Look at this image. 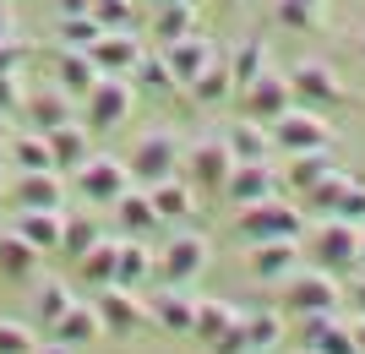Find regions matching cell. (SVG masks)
Segmentation results:
<instances>
[{
	"label": "cell",
	"instance_id": "1",
	"mask_svg": "<svg viewBox=\"0 0 365 354\" xmlns=\"http://www.w3.org/2000/svg\"><path fill=\"white\" fill-rule=\"evenodd\" d=\"M235 234H240L245 246H257V240H300L305 213L294 202H284V197H262V202H251V207H240Z\"/></svg>",
	"mask_w": 365,
	"mask_h": 354
},
{
	"label": "cell",
	"instance_id": "2",
	"mask_svg": "<svg viewBox=\"0 0 365 354\" xmlns=\"http://www.w3.org/2000/svg\"><path fill=\"white\" fill-rule=\"evenodd\" d=\"M180 158H185V142L169 131V125H153L148 137L131 147V180H169V175H180Z\"/></svg>",
	"mask_w": 365,
	"mask_h": 354
},
{
	"label": "cell",
	"instance_id": "3",
	"mask_svg": "<svg viewBox=\"0 0 365 354\" xmlns=\"http://www.w3.org/2000/svg\"><path fill=\"white\" fill-rule=\"evenodd\" d=\"M131 104H137V88L125 77H98L82 93V125L88 131H115V125H125Z\"/></svg>",
	"mask_w": 365,
	"mask_h": 354
},
{
	"label": "cell",
	"instance_id": "4",
	"mask_svg": "<svg viewBox=\"0 0 365 354\" xmlns=\"http://www.w3.org/2000/svg\"><path fill=\"white\" fill-rule=\"evenodd\" d=\"M267 137H273V153H311V147H333V125L322 120L317 109H284L273 125H267Z\"/></svg>",
	"mask_w": 365,
	"mask_h": 354
},
{
	"label": "cell",
	"instance_id": "5",
	"mask_svg": "<svg viewBox=\"0 0 365 354\" xmlns=\"http://www.w3.org/2000/svg\"><path fill=\"white\" fill-rule=\"evenodd\" d=\"M235 98H240V120H257V125H273L278 115L294 104L284 71H257L245 88H235Z\"/></svg>",
	"mask_w": 365,
	"mask_h": 354
},
{
	"label": "cell",
	"instance_id": "6",
	"mask_svg": "<svg viewBox=\"0 0 365 354\" xmlns=\"http://www.w3.org/2000/svg\"><path fill=\"white\" fill-rule=\"evenodd\" d=\"M131 164L125 158H109V153H88V164L76 170V191L88 202H98V207H115V202L131 191Z\"/></svg>",
	"mask_w": 365,
	"mask_h": 354
},
{
	"label": "cell",
	"instance_id": "7",
	"mask_svg": "<svg viewBox=\"0 0 365 354\" xmlns=\"http://www.w3.org/2000/svg\"><path fill=\"white\" fill-rule=\"evenodd\" d=\"M311 256L322 262V273H349V267H360V224L327 218V224L311 234Z\"/></svg>",
	"mask_w": 365,
	"mask_h": 354
},
{
	"label": "cell",
	"instance_id": "8",
	"mask_svg": "<svg viewBox=\"0 0 365 354\" xmlns=\"http://www.w3.org/2000/svg\"><path fill=\"white\" fill-rule=\"evenodd\" d=\"M278 289H284V306H289L294 316H317V311H333L338 300H344L333 273H289Z\"/></svg>",
	"mask_w": 365,
	"mask_h": 354
},
{
	"label": "cell",
	"instance_id": "9",
	"mask_svg": "<svg viewBox=\"0 0 365 354\" xmlns=\"http://www.w3.org/2000/svg\"><path fill=\"white\" fill-rule=\"evenodd\" d=\"M289 93L300 98V104H311V109H333V104H344L349 98V88H344V77H338L327 61H300L289 71Z\"/></svg>",
	"mask_w": 365,
	"mask_h": 354
},
{
	"label": "cell",
	"instance_id": "10",
	"mask_svg": "<svg viewBox=\"0 0 365 354\" xmlns=\"http://www.w3.org/2000/svg\"><path fill=\"white\" fill-rule=\"evenodd\" d=\"M207 262H213V246H207V234H175L164 246V278L175 283V289H185V283H197L202 273H207Z\"/></svg>",
	"mask_w": 365,
	"mask_h": 354
},
{
	"label": "cell",
	"instance_id": "11",
	"mask_svg": "<svg viewBox=\"0 0 365 354\" xmlns=\"http://www.w3.org/2000/svg\"><path fill=\"white\" fill-rule=\"evenodd\" d=\"M185 175L197 185H207V191H224V180H229V170H235V153H229V142L224 137H197L191 147H185Z\"/></svg>",
	"mask_w": 365,
	"mask_h": 354
},
{
	"label": "cell",
	"instance_id": "12",
	"mask_svg": "<svg viewBox=\"0 0 365 354\" xmlns=\"http://www.w3.org/2000/svg\"><path fill=\"white\" fill-rule=\"evenodd\" d=\"M158 55H164V66H169V77H175V88H191V82H197L202 71L213 66L218 49H213V38H207V33H185V38L164 44Z\"/></svg>",
	"mask_w": 365,
	"mask_h": 354
},
{
	"label": "cell",
	"instance_id": "13",
	"mask_svg": "<svg viewBox=\"0 0 365 354\" xmlns=\"http://www.w3.org/2000/svg\"><path fill=\"white\" fill-rule=\"evenodd\" d=\"M93 311H98L104 333H120V338H125V333H137V327L148 322V300H137L125 283H104L98 300H93Z\"/></svg>",
	"mask_w": 365,
	"mask_h": 354
},
{
	"label": "cell",
	"instance_id": "14",
	"mask_svg": "<svg viewBox=\"0 0 365 354\" xmlns=\"http://www.w3.org/2000/svg\"><path fill=\"white\" fill-rule=\"evenodd\" d=\"M88 61L98 66V77H131V66L142 61V38L137 33H98L88 44Z\"/></svg>",
	"mask_w": 365,
	"mask_h": 354
},
{
	"label": "cell",
	"instance_id": "15",
	"mask_svg": "<svg viewBox=\"0 0 365 354\" xmlns=\"http://www.w3.org/2000/svg\"><path fill=\"white\" fill-rule=\"evenodd\" d=\"M93 131L82 120H61V125H49L44 131V142H49V164H55V175H76L82 164H88V153H93Z\"/></svg>",
	"mask_w": 365,
	"mask_h": 354
},
{
	"label": "cell",
	"instance_id": "16",
	"mask_svg": "<svg viewBox=\"0 0 365 354\" xmlns=\"http://www.w3.org/2000/svg\"><path fill=\"white\" fill-rule=\"evenodd\" d=\"M6 197H11L16 207H44V213H66V185H61V175H55V170L16 175Z\"/></svg>",
	"mask_w": 365,
	"mask_h": 354
},
{
	"label": "cell",
	"instance_id": "17",
	"mask_svg": "<svg viewBox=\"0 0 365 354\" xmlns=\"http://www.w3.org/2000/svg\"><path fill=\"white\" fill-rule=\"evenodd\" d=\"M300 267V240H257L251 246V278L257 283H284Z\"/></svg>",
	"mask_w": 365,
	"mask_h": 354
},
{
	"label": "cell",
	"instance_id": "18",
	"mask_svg": "<svg viewBox=\"0 0 365 354\" xmlns=\"http://www.w3.org/2000/svg\"><path fill=\"white\" fill-rule=\"evenodd\" d=\"M224 191H229L235 207H251V202H262V197H278V175L267 170V158H257V164H235L229 180H224Z\"/></svg>",
	"mask_w": 365,
	"mask_h": 354
},
{
	"label": "cell",
	"instance_id": "19",
	"mask_svg": "<svg viewBox=\"0 0 365 354\" xmlns=\"http://www.w3.org/2000/svg\"><path fill=\"white\" fill-rule=\"evenodd\" d=\"M300 338L311 354H360L349 338V327L333 322V311H317V316H300Z\"/></svg>",
	"mask_w": 365,
	"mask_h": 354
},
{
	"label": "cell",
	"instance_id": "20",
	"mask_svg": "<svg viewBox=\"0 0 365 354\" xmlns=\"http://www.w3.org/2000/svg\"><path fill=\"white\" fill-rule=\"evenodd\" d=\"M22 115H28L33 131H49V125L71 120V98H66L61 82H49V88H28V93H22Z\"/></svg>",
	"mask_w": 365,
	"mask_h": 354
},
{
	"label": "cell",
	"instance_id": "21",
	"mask_svg": "<svg viewBox=\"0 0 365 354\" xmlns=\"http://www.w3.org/2000/svg\"><path fill=\"white\" fill-rule=\"evenodd\" d=\"M38 256H44V251L28 246L16 229L0 234V278H6V283H38Z\"/></svg>",
	"mask_w": 365,
	"mask_h": 354
},
{
	"label": "cell",
	"instance_id": "22",
	"mask_svg": "<svg viewBox=\"0 0 365 354\" xmlns=\"http://www.w3.org/2000/svg\"><path fill=\"white\" fill-rule=\"evenodd\" d=\"M49 338L66 343V349H88L93 338H104V322H98V311H93V306L71 300V306H66V316L49 327Z\"/></svg>",
	"mask_w": 365,
	"mask_h": 354
},
{
	"label": "cell",
	"instance_id": "23",
	"mask_svg": "<svg viewBox=\"0 0 365 354\" xmlns=\"http://www.w3.org/2000/svg\"><path fill=\"white\" fill-rule=\"evenodd\" d=\"M28 246L38 251H61V229H66V213H44V207H16V224H11Z\"/></svg>",
	"mask_w": 365,
	"mask_h": 354
},
{
	"label": "cell",
	"instance_id": "24",
	"mask_svg": "<svg viewBox=\"0 0 365 354\" xmlns=\"http://www.w3.org/2000/svg\"><path fill=\"white\" fill-rule=\"evenodd\" d=\"M327 170H338V164H333V147H311V153H289V158H284V185L305 197V191H311V185H317Z\"/></svg>",
	"mask_w": 365,
	"mask_h": 354
},
{
	"label": "cell",
	"instance_id": "25",
	"mask_svg": "<svg viewBox=\"0 0 365 354\" xmlns=\"http://www.w3.org/2000/svg\"><path fill=\"white\" fill-rule=\"evenodd\" d=\"M224 142H229V153H235V164H257V158H273V137H267V125H257V120L229 125Z\"/></svg>",
	"mask_w": 365,
	"mask_h": 354
},
{
	"label": "cell",
	"instance_id": "26",
	"mask_svg": "<svg viewBox=\"0 0 365 354\" xmlns=\"http://www.w3.org/2000/svg\"><path fill=\"white\" fill-rule=\"evenodd\" d=\"M191 311H197V300H185L175 283H169V289H158V294L148 300V316H153L158 327H169V333H191Z\"/></svg>",
	"mask_w": 365,
	"mask_h": 354
},
{
	"label": "cell",
	"instance_id": "27",
	"mask_svg": "<svg viewBox=\"0 0 365 354\" xmlns=\"http://www.w3.org/2000/svg\"><path fill=\"white\" fill-rule=\"evenodd\" d=\"M6 164H11L16 175L55 170V164H49V142H44V131H22V137H6Z\"/></svg>",
	"mask_w": 365,
	"mask_h": 354
},
{
	"label": "cell",
	"instance_id": "28",
	"mask_svg": "<svg viewBox=\"0 0 365 354\" xmlns=\"http://www.w3.org/2000/svg\"><path fill=\"white\" fill-rule=\"evenodd\" d=\"M55 77H61L66 98H82V93L98 82V66L88 61V49H61V55H55Z\"/></svg>",
	"mask_w": 365,
	"mask_h": 354
},
{
	"label": "cell",
	"instance_id": "29",
	"mask_svg": "<svg viewBox=\"0 0 365 354\" xmlns=\"http://www.w3.org/2000/svg\"><path fill=\"white\" fill-rule=\"evenodd\" d=\"M185 33H197V6H185V0L153 6V38H158V44H175Z\"/></svg>",
	"mask_w": 365,
	"mask_h": 354
},
{
	"label": "cell",
	"instance_id": "30",
	"mask_svg": "<svg viewBox=\"0 0 365 354\" xmlns=\"http://www.w3.org/2000/svg\"><path fill=\"white\" fill-rule=\"evenodd\" d=\"M153 278V256L142 240H115V283H125V289H137V283H148Z\"/></svg>",
	"mask_w": 365,
	"mask_h": 354
},
{
	"label": "cell",
	"instance_id": "31",
	"mask_svg": "<svg viewBox=\"0 0 365 354\" xmlns=\"http://www.w3.org/2000/svg\"><path fill=\"white\" fill-rule=\"evenodd\" d=\"M240 333H245V343H251V354H262V349H273V343L284 338V316L267 311V306L240 311Z\"/></svg>",
	"mask_w": 365,
	"mask_h": 354
},
{
	"label": "cell",
	"instance_id": "32",
	"mask_svg": "<svg viewBox=\"0 0 365 354\" xmlns=\"http://www.w3.org/2000/svg\"><path fill=\"white\" fill-rule=\"evenodd\" d=\"M76 278L82 283H93V289H104V283H115V240H98V246H88L82 256H76Z\"/></svg>",
	"mask_w": 365,
	"mask_h": 354
},
{
	"label": "cell",
	"instance_id": "33",
	"mask_svg": "<svg viewBox=\"0 0 365 354\" xmlns=\"http://www.w3.org/2000/svg\"><path fill=\"white\" fill-rule=\"evenodd\" d=\"M71 300H76V294L66 289L61 278H38V289H33V316H38V327H55Z\"/></svg>",
	"mask_w": 365,
	"mask_h": 354
},
{
	"label": "cell",
	"instance_id": "34",
	"mask_svg": "<svg viewBox=\"0 0 365 354\" xmlns=\"http://www.w3.org/2000/svg\"><path fill=\"white\" fill-rule=\"evenodd\" d=\"M191 98H197V104H207V109H218L224 98H235V77H229V61H218V55H213V66H207V71L191 82Z\"/></svg>",
	"mask_w": 365,
	"mask_h": 354
},
{
	"label": "cell",
	"instance_id": "35",
	"mask_svg": "<svg viewBox=\"0 0 365 354\" xmlns=\"http://www.w3.org/2000/svg\"><path fill=\"white\" fill-rule=\"evenodd\" d=\"M273 16H278L289 33H317L322 22H327V0H278Z\"/></svg>",
	"mask_w": 365,
	"mask_h": 354
},
{
	"label": "cell",
	"instance_id": "36",
	"mask_svg": "<svg viewBox=\"0 0 365 354\" xmlns=\"http://www.w3.org/2000/svg\"><path fill=\"white\" fill-rule=\"evenodd\" d=\"M148 202H153V213H158V218H185V213H191V191H185L180 175L153 180V185H148Z\"/></svg>",
	"mask_w": 365,
	"mask_h": 354
},
{
	"label": "cell",
	"instance_id": "37",
	"mask_svg": "<svg viewBox=\"0 0 365 354\" xmlns=\"http://www.w3.org/2000/svg\"><path fill=\"white\" fill-rule=\"evenodd\" d=\"M98 240H104V224H98V218H88V213H66V229H61V251L66 256H82V251L88 246H98Z\"/></svg>",
	"mask_w": 365,
	"mask_h": 354
},
{
	"label": "cell",
	"instance_id": "38",
	"mask_svg": "<svg viewBox=\"0 0 365 354\" xmlns=\"http://www.w3.org/2000/svg\"><path fill=\"white\" fill-rule=\"evenodd\" d=\"M235 316H240V311L229 306V300H197V311H191V333H197L202 343H213Z\"/></svg>",
	"mask_w": 365,
	"mask_h": 354
},
{
	"label": "cell",
	"instance_id": "39",
	"mask_svg": "<svg viewBox=\"0 0 365 354\" xmlns=\"http://www.w3.org/2000/svg\"><path fill=\"white\" fill-rule=\"evenodd\" d=\"M88 16L104 33H137V6H131V0H93Z\"/></svg>",
	"mask_w": 365,
	"mask_h": 354
},
{
	"label": "cell",
	"instance_id": "40",
	"mask_svg": "<svg viewBox=\"0 0 365 354\" xmlns=\"http://www.w3.org/2000/svg\"><path fill=\"white\" fill-rule=\"evenodd\" d=\"M349 185H354V175H344V170H327V175H322L317 185H311V191H305V202H311V213H327V218H333L338 197H344Z\"/></svg>",
	"mask_w": 365,
	"mask_h": 354
},
{
	"label": "cell",
	"instance_id": "41",
	"mask_svg": "<svg viewBox=\"0 0 365 354\" xmlns=\"http://www.w3.org/2000/svg\"><path fill=\"white\" fill-rule=\"evenodd\" d=\"M115 213H120L125 234H148L153 224H158V213H153V202H148V191H125V197L115 202Z\"/></svg>",
	"mask_w": 365,
	"mask_h": 354
},
{
	"label": "cell",
	"instance_id": "42",
	"mask_svg": "<svg viewBox=\"0 0 365 354\" xmlns=\"http://www.w3.org/2000/svg\"><path fill=\"white\" fill-rule=\"evenodd\" d=\"M257 71H267V44H262V38H245V44L229 55V77H235V88H245Z\"/></svg>",
	"mask_w": 365,
	"mask_h": 354
},
{
	"label": "cell",
	"instance_id": "43",
	"mask_svg": "<svg viewBox=\"0 0 365 354\" xmlns=\"http://www.w3.org/2000/svg\"><path fill=\"white\" fill-rule=\"evenodd\" d=\"M131 71H137V82H142L148 93H158V98L180 93V88H175V77H169V66H164V55H148V49H142V61L131 66Z\"/></svg>",
	"mask_w": 365,
	"mask_h": 354
},
{
	"label": "cell",
	"instance_id": "44",
	"mask_svg": "<svg viewBox=\"0 0 365 354\" xmlns=\"http://www.w3.org/2000/svg\"><path fill=\"white\" fill-rule=\"evenodd\" d=\"M98 33L104 28H98L93 16H61V49H88Z\"/></svg>",
	"mask_w": 365,
	"mask_h": 354
},
{
	"label": "cell",
	"instance_id": "45",
	"mask_svg": "<svg viewBox=\"0 0 365 354\" xmlns=\"http://www.w3.org/2000/svg\"><path fill=\"white\" fill-rule=\"evenodd\" d=\"M33 349H38L33 327H22V322H6V316H0V354H33Z\"/></svg>",
	"mask_w": 365,
	"mask_h": 354
},
{
	"label": "cell",
	"instance_id": "46",
	"mask_svg": "<svg viewBox=\"0 0 365 354\" xmlns=\"http://www.w3.org/2000/svg\"><path fill=\"white\" fill-rule=\"evenodd\" d=\"M33 61V44H22V38H0V77H22V66Z\"/></svg>",
	"mask_w": 365,
	"mask_h": 354
},
{
	"label": "cell",
	"instance_id": "47",
	"mask_svg": "<svg viewBox=\"0 0 365 354\" xmlns=\"http://www.w3.org/2000/svg\"><path fill=\"white\" fill-rule=\"evenodd\" d=\"M333 218H349V224H365V185H349V191L338 197Z\"/></svg>",
	"mask_w": 365,
	"mask_h": 354
},
{
	"label": "cell",
	"instance_id": "48",
	"mask_svg": "<svg viewBox=\"0 0 365 354\" xmlns=\"http://www.w3.org/2000/svg\"><path fill=\"white\" fill-rule=\"evenodd\" d=\"M213 354H251V343H245V333H240V316L213 338Z\"/></svg>",
	"mask_w": 365,
	"mask_h": 354
},
{
	"label": "cell",
	"instance_id": "49",
	"mask_svg": "<svg viewBox=\"0 0 365 354\" xmlns=\"http://www.w3.org/2000/svg\"><path fill=\"white\" fill-rule=\"evenodd\" d=\"M22 109V77H0V115Z\"/></svg>",
	"mask_w": 365,
	"mask_h": 354
},
{
	"label": "cell",
	"instance_id": "50",
	"mask_svg": "<svg viewBox=\"0 0 365 354\" xmlns=\"http://www.w3.org/2000/svg\"><path fill=\"white\" fill-rule=\"evenodd\" d=\"M88 6H93V0H55V11H61V16H88Z\"/></svg>",
	"mask_w": 365,
	"mask_h": 354
},
{
	"label": "cell",
	"instance_id": "51",
	"mask_svg": "<svg viewBox=\"0 0 365 354\" xmlns=\"http://www.w3.org/2000/svg\"><path fill=\"white\" fill-rule=\"evenodd\" d=\"M11 33H16V11L0 0V38H11Z\"/></svg>",
	"mask_w": 365,
	"mask_h": 354
},
{
	"label": "cell",
	"instance_id": "52",
	"mask_svg": "<svg viewBox=\"0 0 365 354\" xmlns=\"http://www.w3.org/2000/svg\"><path fill=\"white\" fill-rule=\"evenodd\" d=\"M349 294H354V306L365 311V267H360V278H354V289H349Z\"/></svg>",
	"mask_w": 365,
	"mask_h": 354
},
{
	"label": "cell",
	"instance_id": "53",
	"mask_svg": "<svg viewBox=\"0 0 365 354\" xmlns=\"http://www.w3.org/2000/svg\"><path fill=\"white\" fill-rule=\"evenodd\" d=\"M349 338H354V349H360V354H365V316H360V322H354V327H349Z\"/></svg>",
	"mask_w": 365,
	"mask_h": 354
},
{
	"label": "cell",
	"instance_id": "54",
	"mask_svg": "<svg viewBox=\"0 0 365 354\" xmlns=\"http://www.w3.org/2000/svg\"><path fill=\"white\" fill-rule=\"evenodd\" d=\"M33 354H71V349H66V343H38Z\"/></svg>",
	"mask_w": 365,
	"mask_h": 354
},
{
	"label": "cell",
	"instance_id": "55",
	"mask_svg": "<svg viewBox=\"0 0 365 354\" xmlns=\"http://www.w3.org/2000/svg\"><path fill=\"white\" fill-rule=\"evenodd\" d=\"M6 137H11V131H6V115H0V147H6Z\"/></svg>",
	"mask_w": 365,
	"mask_h": 354
},
{
	"label": "cell",
	"instance_id": "56",
	"mask_svg": "<svg viewBox=\"0 0 365 354\" xmlns=\"http://www.w3.org/2000/svg\"><path fill=\"white\" fill-rule=\"evenodd\" d=\"M360 267H365V224H360Z\"/></svg>",
	"mask_w": 365,
	"mask_h": 354
},
{
	"label": "cell",
	"instance_id": "57",
	"mask_svg": "<svg viewBox=\"0 0 365 354\" xmlns=\"http://www.w3.org/2000/svg\"><path fill=\"white\" fill-rule=\"evenodd\" d=\"M6 191H11V180H6V175H0V197H6Z\"/></svg>",
	"mask_w": 365,
	"mask_h": 354
},
{
	"label": "cell",
	"instance_id": "58",
	"mask_svg": "<svg viewBox=\"0 0 365 354\" xmlns=\"http://www.w3.org/2000/svg\"><path fill=\"white\" fill-rule=\"evenodd\" d=\"M0 170H6V147H0Z\"/></svg>",
	"mask_w": 365,
	"mask_h": 354
},
{
	"label": "cell",
	"instance_id": "59",
	"mask_svg": "<svg viewBox=\"0 0 365 354\" xmlns=\"http://www.w3.org/2000/svg\"><path fill=\"white\" fill-rule=\"evenodd\" d=\"M360 55H365V33H360Z\"/></svg>",
	"mask_w": 365,
	"mask_h": 354
},
{
	"label": "cell",
	"instance_id": "60",
	"mask_svg": "<svg viewBox=\"0 0 365 354\" xmlns=\"http://www.w3.org/2000/svg\"><path fill=\"white\" fill-rule=\"evenodd\" d=\"M185 6H202V0H185Z\"/></svg>",
	"mask_w": 365,
	"mask_h": 354
},
{
	"label": "cell",
	"instance_id": "61",
	"mask_svg": "<svg viewBox=\"0 0 365 354\" xmlns=\"http://www.w3.org/2000/svg\"><path fill=\"white\" fill-rule=\"evenodd\" d=\"M153 6H164V0H153Z\"/></svg>",
	"mask_w": 365,
	"mask_h": 354
},
{
	"label": "cell",
	"instance_id": "62",
	"mask_svg": "<svg viewBox=\"0 0 365 354\" xmlns=\"http://www.w3.org/2000/svg\"><path fill=\"white\" fill-rule=\"evenodd\" d=\"M229 6H240V0H229Z\"/></svg>",
	"mask_w": 365,
	"mask_h": 354
},
{
	"label": "cell",
	"instance_id": "63",
	"mask_svg": "<svg viewBox=\"0 0 365 354\" xmlns=\"http://www.w3.org/2000/svg\"><path fill=\"white\" fill-rule=\"evenodd\" d=\"M305 354H311V349H305Z\"/></svg>",
	"mask_w": 365,
	"mask_h": 354
}]
</instances>
